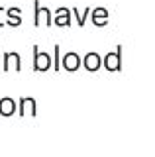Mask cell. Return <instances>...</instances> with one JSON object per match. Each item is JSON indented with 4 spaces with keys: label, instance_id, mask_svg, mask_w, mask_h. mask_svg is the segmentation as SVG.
<instances>
[{
    "label": "cell",
    "instance_id": "1",
    "mask_svg": "<svg viewBox=\"0 0 155 157\" xmlns=\"http://www.w3.org/2000/svg\"><path fill=\"white\" fill-rule=\"evenodd\" d=\"M53 24V16H51V10L41 6L40 0L33 2V26L40 28V26H45V28H51Z\"/></svg>",
    "mask_w": 155,
    "mask_h": 157
},
{
    "label": "cell",
    "instance_id": "2",
    "mask_svg": "<svg viewBox=\"0 0 155 157\" xmlns=\"http://www.w3.org/2000/svg\"><path fill=\"white\" fill-rule=\"evenodd\" d=\"M33 71L36 73H45L51 69V55L47 51H41L40 45H33Z\"/></svg>",
    "mask_w": 155,
    "mask_h": 157
},
{
    "label": "cell",
    "instance_id": "3",
    "mask_svg": "<svg viewBox=\"0 0 155 157\" xmlns=\"http://www.w3.org/2000/svg\"><path fill=\"white\" fill-rule=\"evenodd\" d=\"M102 65L108 69L110 73H118V71H122V45H118L116 47V53L114 51H110V53H106V55L102 57Z\"/></svg>",
    "mask_w": 155,
    "mask_h": 157
},
{
    "label": "cell",
    "instance_id": "4",
    "mask_svg": "<svg viewBox=\"0 0 155 157\" xmlns=\"http://www.w3.org/2000/svg\"><path fill=\"white\" fill-rule=\"evenodd\" d=\"M79 67H81V57L77 51H67L61 57V69H65L69 73H75V71H79Z\"/></svg>",
    "mask_w": 155,
    "mask_h": 157
},
{
    "label": "cell",
    "instance_id": "5",
    "mask_svg": "<svg viewBox=\"0 0 155 157\" xmlns=\"http://www.w3.org/2000/svg\"><path fill=\"white\" fill-rule=\"evenodd\" d=\"M81 65H85V69L89 73H96L100 67H102V57H100L96 51H89L83 59H81Z\"/></svg>",
    "mask_w": 155,
    "mask_h": 157
},
{
    "label": "cell",
    "instance_id": "6",
    "mask_svg": "<svg viewBox=\"0 0 155 157\" xmlns=\"http://www.w3.org/2000/svg\"><path fill=\"white\" fill-rule=\"evenodd\" d=\"M71 8H65V6H59L53 12V24L57 28H69L71 26Z\"/></svg>",
    "mask_w": 155,
    "mask_h": 157
},
{
    "label": "cell",
    "instance_id": "7",
    "mask_svg": "<svg viewBox=\"0 0 155 157\" xmlns=\"http://www.w3.org/2000/svg\"><path fill=\"white\" fill-rule=\"evenodd\" d=\"M4 73H8L10 69L20 73L22 71V57L20 53H14V51H4Z\"/></svg>",
    "mask_w": 155,
    "mask_h": 157
},
{
    "label": "cell",
    "instance_id": "8",
    "mask_svg": "<svg viewBox=\"0 0 155 157\" xmlns=\"http://www.w3.org/2000/svg\"><path fill=\"white\" fill-rule=\"evenodd\" d=\"M20 116H37V102L32 96L20 98Z\"/></svg>",
    "mask_w": 155,
    "mask_h": 157
},
{
    "label": "cell",
    "instance_id": "9",
    "mask_svg": "<svg viewBox=\"0 0 155 157\" xmlns=\"http://www.w3.org/2000/svg\"><path fill=\"white\" fill-rule=\"evenodd\" d=\"M108 10L106 8H93L90 10V18H93V24L96 28H102V26H106L108 24Z\"/></svg>",
    "mask_w": 155,
    "mask_h": 157
},
{
    "label": "cell",
    "instance_id": "10",
    "mask_svg": "<svg viewBox=\"0 0 155 157\" xmlns=\"http://www.w3.org/2000/svg\"><path fill=\"white\" fill-rule=\"evenodd\" d=\"M16 110H18V106H16V100H14V98H10V96L0 98V116L8 118V116L16 114Z\"/></svg>",
    "mask_w": 155,
    "mask_h": 157
},
{
    "label": "cell",
    "instance_id": "11",
    "mask_svg": "<svg viewBox=\"0 0 155 157\" xmlns=\"http://www.w3.org/2000/svg\"><path fill=\"white\" fill-rule=\"evenodd\" d=\"M6 24L12 26V28L22 26V10L18 6H12V8L6 10Z\"/></svg>",
    "mask_w": 155,
    "mask_h": 157
},
{
    "label": "cell",
    "instance_id": "12",
    "mask_svg": "<svg viewBox=\"0 0 155 157\" xmlns=\"http://www.w3.org/2000/svg\"><path fill=\"white\" fill-rule=\"evenodd\" d=\"M53 71H61V45H53Z\"/></svg>",
    "mask_w": 155,
    "mask_h": 157
},
{
    "label": "cell",
    "instance_id": "13",
    "mask_svg": "<svg viewBox=\"0 0 155 157\" xmlns=\"http://www.w3.org/2000/svg\"><path fill=\"white\" fill-rule=\"evenodd\" d=\"M2 14H4V10H2V6H0V28L4 26V16H2Z\"/></svg>",
    "mask_w": 155,
    "mask_h": 157
},
{
    "label": "cell",
    "instance_id": "14",
    "mask_svg": "<svg viewBox=\"0 0 155 157\" xmlns=\"http://www.w3.org/2000/svg\"><path fill=\"white\" fill-rule=\"evenodd\" d=\"M0 71H2V57H0Z\"/></svg>",
    "mask_w": 155,
    "mask_h": 157
}]
</instances>
